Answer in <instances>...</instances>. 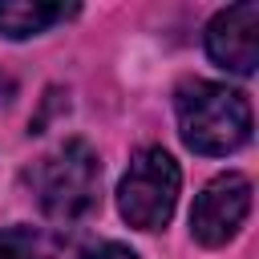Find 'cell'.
Segmentation results:
<instances>
[{"label": "cell", "mask_w": 259, "mask_h": 259, "mask_svg": "<svg viewBox=\"0 0 259 259\" xmlns=\"http://www.w3.org/2000/svg\"><path fill=\"white\" fill-rule=\"evenodd\" d=\"M178 134L194 154L227 158L251 142V101L219 81H182L174 89Z\"/></svg>", "instance_id": "cell-1"}, {"label": "cell", "mask_w": 259, "mask_h": 259, "mask_svg": "<svg viewBox=\"0 0 259 259\" xmlns=\"http://www.w3.org/2000/svg\"><path fill=\"white\" fill-rule=\"evenodd\" d=\"M28 182H32L40 214L61 227L89 219L101 202V162L85 138H69L53 154H45L32 166Z\"/></svg>", "instance_id": "cell-2"}, {"label": "cell", "mask_w": 259, "mask_h": 259, "mask_svg": "<svg viewBox=\"0 0 259 259\" xmlns=\"http://www.w3.org/2000/svg\"><path fill=\"white\" fill-rule=\"evenodd\" d=\"M178 186H182L178 162L162 146H142L130 158V170L121 174L117 210L138 231H162L178 206Z\"/></svg>", "instance_id": "cell-3"}, {"label": "cell", "mask_w": 259, "mask_h": 259, "mask_svg": "<svg viewBox=\"0 0 259 259\" xmlns=\"http://www.w3.org/2000/svg\"><path fill=\"white\" fill-rule=\"evenodd\" d=\"M251 210V182L243 174H219L202 186V194L194 198L190 210V235L202 247H223L235 239V231L243 227Z\"/></svg>", "instance_id": "cell-4"}, {"label": "cell", "mask_w": 259, "mask_h": 259, "mask_svg": "<svg viewBox=\"0 0 259 259\" xmlns=\"http://www.w3.org/2000/svg\"><path fill=\"white\" fill-rule=\"evenodd\" d=\"M206 57L235 73L251 77L259 65V4H231L206 24Z\"/></svg>", "instance_id": "cell-5"}, {"label": "cell", "mask_w": 259, "mask_h": 259, "mask_svg": "<svg viewBox=\"0 0 259 259\" xmlns=\"http://www.w3.org/2000/svg\"><path fill=\"white\" fill-rule=\"evenodd\" d=\"M77 4H49V0H0V32L8 40H24L36 36L45 28H53L57 20L73 16Z\"/></svg>", "instance_id": "cell-6"}, {"label": "cell", "mask_w": 259, "mask_h": 259, "mask_svg": "<svg viewBox=\"0 0 259 259\" xmlns=\"http://www.w3.org/2000/svg\"><path fill=\"white\" fill-rule=\"evenodd\" d=\"M61 235L45 227H8L0 231V259H57Z\"/></svg>", "instance_id": "cell-7"}, {"label": "cell", "mask_w": 259, "mask_h": 259, "mask_svg": "<svg viewBox=\"0 0 259 259\" xmlns=\"http://www.w3.org/2000/svg\"><path fill=\"white\" fill-rule=\"evenodd\" d=\"M77 259H138V255L125 243H109L105 239V243H89L85 251H77Z\"/></svg>", "instance_id": "cell-8"}]
</instances>
